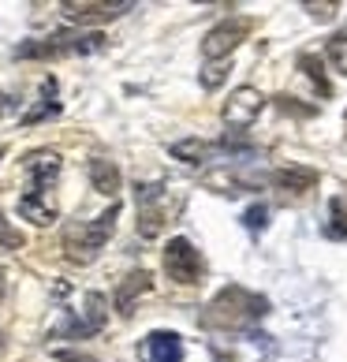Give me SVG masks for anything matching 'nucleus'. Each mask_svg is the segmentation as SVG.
Masks as SVG:
<instances>
[{"mask_svg": "<svg viewBox=\"0 0 347 362\" xmlns=\"http://www.w3.org/2000/svg\"><path fill=\"white\" fill-rule=\"evenodd\" d=\"M57 358H60V362H98V358H90V355H83V351H57Z\"/></svg>", "mask_w": 347, "mask_h": 362, "instance_id": "b1692460", "label": "nucleus"}, {"mask_svg": "<svg viewBox=\"0 0 347 362\" xmlns=\"http://www.w3.org/2000/svg\"><path fill=\"white\" fill-rule=\"evenodd\" d=\"M116 217H119V206L112 202L109 209L101 213V217H93L90 224L68 228V235H64V250H68V258L78 262V265H90L101 254V247L109 243V235H112V228H116Z\"/></svg>", "mask_w": 347, "mask_h": 362, "instance_id": "f03ea898", "label": "nucleus"}, {"mask_svg": "<svg viewBox=\"0 0 347 362\" xmlns=\"http://www.w3.org/2000/svg\"><path fill=\"white\" fill-rule=\"evenodd\" d=\"M0 347H4V340H0Z\"/></svg>", "mask_w": 347, "mask_h": 362, "instance_id": "bb28decb", "label": "nucleus"}, {"mask_svg": "<svg viewBox=\"0 0 347 362\" xmlns=\"http://www.w3.org/2000/svg\"><path fill=\"white\" fill-rule=\"evenodd\" d=\"M0 243H4V247H11V250H23V232H19V228H11V224H8V217H4V213H0Z\"/></svg>", "mask_w": 347, "mask_h": 362, "instance_id": "aec40b11", "label": "nucleus"}, {"mask_svg": "<svg viewBox=\"0 0 347 362\" xmlns=\"http://www.w3.org/2000/svg\"><path fill=\"white\" fill-rule=\"evenodd\" d=\"M4 295H8V273L0 269V306H4Z\"/></svg>", "mask_w": 347, "mask_h": 362, "instance_id": "393cba45", "label": "nucleus"}, {"mask_svg": "<svg viewBox=\"0 0 347 362\" xmlns=\"http://www.w3.org/2000/svg\"><path fill=\"white\" fill-rule=\"evenodd\" d=\"M261 109H265V93H261L258 86H239V90L228 93V101H224L220 116H224V124H228V127L247 131V127L261 116Z\"/></svg>", "mask_w": 347, "mask_h": 362, "instance_id": "39448f33", "label": "nucleus"}, {"mask_svg": "<svg viewBox=\"0 0 347 362\" xmlns=\"http://www.w3.org/2000/svg\"><path fill=\"white\" fill-rule=\"evenodd\" d=\"M202 269H206V262H202V254L194 250L191 239H168V247H165V273L168 280H176V284H198L202 280Z\"/></svg>", "mask_w": 347, "mask_h": 362, "instance_id": "20e7f679", "label": "nucleus"}, {"mask_svg": "<svg viewBox=\"0 0 347 362\" xmlns=\"http://www.w3.org/2000/svg\"><path fill=\"white\" fill-rule=\"evenodd\" d=\"M329 60L336 64L340 75H347V37H332L329 42Z\"/></svg>", "mask_w": 347, "mask_h": 362, "instance_id": "6ab92c4d", "label": "nucleus"}, {"mask_svg": "<svg viewBox=\"0 0 347 362\" xmlns=\"http://www.w3.org/2000/svg\"><path fill=\"white\" fill-rule=\"evenodd\" d=\"M265 314H269V303H265L261 295L239 288V284H228L217 299L206 306L202 325L206 329H228V332H235V329H250Z\"/></svg>", "mask_w": 347, "mask_h": 362, "instance_id": "f257e3e1", "label": "nucleus"}, {"mask_svg": "<svg viewBox=\"0 0 347 362\" xmlns=\"http://www.w3.org/2000/svg\"><path fill=\"white\" fill-rule=\"evenodd\" d=\"M299 68H302L306 78H310V83L317 86V93H322V98H329V93H332V83L325 78V64H322V57H314V52H302V57H299Z\"/></svg>", "mask_w": 347, "mask_h": 362, "instance_id": "f3484780", "label": "nucleus"}, {"mask_svg": "<svg viewBox=\"0 0 347 362\" xmlns=\"http://www.w3.org/2000/svg\"><path fill=\"white\" fill-rule=\"evenodd\" d=\"M284 194H306V191H314L317 187V168H306V165H288V168H276L273 176H269Z\"/></svg>", "mask_w": 347, "mask_h": 362, "instance_id": "9d476101", "label": "nucleus"}, {"mask_svg": "<svg viewBox=\"0 0 347 362\" xmlns=\"http://www.w3.org/2000/svg\"><path fill=\"white\" fill-rule=\"evenodd\" d=\"M172 157L183 160V165H206L213 157V146L202 139H183V142H172Z\"/></svg>", "mask_w": 347, "mask_h": 362, "instance_id": "2eb2a0df", "label": "nucleus"}, {"mask_svg": "<svg viewBox=\"0 0 347 362\" xmlns=\"http://www.w3.org/2000/svg\"><path fill=\"white\" fill-rule=\"evenodd\" d=\"M150 284H153V280H150V273H146V269H139V273H131L127 280H124V284H119V291H116V310L119 314H131V306H135V299H139V295H146V291H150Z\"/></svg>", "mask_w": 347, "mask_h": 362, "instance_id": "f8f14e48", "label": "nucleus"}, {"mask_svg": "<svg viewBox=\"0 0 347 362\" xmlns=\"http://www.w3.org/2000/svg\"><path fill=\"white\" fill-rule=\"evenodd\" d=\"M19 213L30 224H37V228H45V224L57 221V206H52L49 198H42V194H23L19 198Z\"/></svg>", "mask_w": 347, "mask_h": 362, "instance_id": "4468645a", "label": "nucleus"}, {"mask_svg": "<svg viewBox=\"0 0 347 362\" xmlns=\"http://www.w3.org/2000/svg\"><path fill=\"white\" fill-rule=\"evenodd\" d=\"M302 8L310 11V16H314L317 23H329L332 16H336V4H332V0H322V4H314V0H306Z\"/></svg>", "mask_w": 347, "mask_h": 362, "instance_id": "412c9836", "label": "nucleus"}, {"mask_svg": "<svg viewBox=\"0 0 347 362\" xmlns=\"http://www.w3.org/2000/svg\"><path fill=\"white\" fill-rule=\"evenodd\" d=\"M105 37L101 34H83V37H68V34H57V37H45L37 45H23L19 57H60V52H93L101 49Z\"/></svg>", "mask_w": 347, "mask_h": 362, "instance_id": "0eeeda50", "label": "nucleus"}, {"mask_svg": "<svg viewBox=\"0 0 347 362\" xmlns=\"http://www.w3.org/2000/svg\"><path fill=\"white\" fill-rule=\"evenodd\" d=\"M228 71H232V64H206V68H202V86L206 90H217L220 83H224V78H228Z\"/></svg>", "mask_w": 347, "mask_h": 362, "instance_id": "a211bd4d", "label": "nucleus"}, {"mask_svg": "<svg viewBox=\"0 0 347 362\" xmlns=\"http://www.w3.org/2000/svg\"><path fill=\"white\" fill-rule=\"evenodd\" d=\"M340 37H347V30H343V34H340Z\"/></svg>", "mask_w": 347, "mask_h": 362, "instance_id": "a878e982", "label": "nucleus"}, {"mask_svg": "<svg viewBox=\"0 0 347 362\" xmlns=\"http://www.w3.org/2000/svg\"><path fill=\"white\" fill-rule=\"evenodd\" d=\"M206 187H209V191H217V194H243V191H254V183H250V180H239L235 172H228V168L209 172V176H206Z\"/></svg>", "mask_w": 347, "mask_h": 362, "instance_id": "dca6fc26", "label": "nucleus"}, {"mask_svg": "<svg viewBox=\"0 0 347 362\" xmlns=\"http://www.w3.org/2000/svg\"><path fill=\"white\" fill-rule=\"evenodd\" d=\"M265 217H269V209H265V206H250V209L243 213V224L250 228V232H261V228H265Z\"/></svg>", "mask_w": 347, "mask_h": 362, "instance_id": "4be33fe9", "label": "nucleus"}, {"mask_svg": "<svg viewBox=\"0 0 347 362\" xmlns=\"http://www.w3.org/2000/svg\"><path fill=\"white\" fill-rule=\"evenodd\" d=\"M26 172H30V191L26 194L49 198V187L57 183V176H60V157L52 150H37V153L26 157Z\"/></svg>", "mask_w": 347, "mask_h": 362, "instance_id": "1a4fd4ad", "label": "nucleus"}, {"mask_svg": "<svg viewBox=\"0 0 347 362\" xmlns=\"http://www.w3.org/2000/svg\"><path fill=\"white\" fill-rule=\"evenodd\" d=\"M146 355H150V362H183V340L176 332H150Z\"/></svg>", "mask_w": 347, "mask_h": 362, "instance_id": "9b49d317", "label": "nucleus"}, {"mask_svg": "<svg viewBox=\"0 0 347 362\" xmlns=\"http://www.w3.org/2000/svg\"><path fill=\"white\" fill-rule=\"evenodd\" d=\"M332 221H336V224H329L325 232H329L332 239H347V224H343V206H340V202H332Z\"/></svg>", "mask_w": 347, "mask_h": 362, "instance_id": "5701e85b", "label": "nucleus"}, {"mask_svg": "<svg viewBox=\"0 0 347 362\" xmlns=\"http://www.w3.org/2000/svg\"><path fill=\"white\" fill-rule=\"evenodd\" d=\"M139 235L142 239H157L161 235V228H165V187L161 183H142L139 191Z\"/></svg>", "mask_w": 347, "mask_h": 362, "instance_id": "423d86ee", "label": "nucleus"}, {"mask_svg": "<svg viewBox=\"0 0 347 362\" xmlns=\"http://www.w3.org/2000/svg\"><path fill=\"white\" fill-rule=\"evenodd\" d=\"M90 180H93V187H98L105 198H116L119 194V168L112 165V160L93 157L90 160Z\"/></svg>", "mask_w": 347, "mask_h": 362, "instance_id": "ddd939ff", "label": "nucleus"}, {"mask_svg": "<svg viewBox=\"0 0 347 362\" xmlns=\"http://www.w3.org/2000/svg\"><path fill=\"white\" fill-rule=\"evenodd\" d=\"M131 8L135 4H127V0H119V4H109V0H68L60 11H64V19H71V23H101V19L124 16Z\"/></svg>", "mask_w": 347, "mask_h": 362, "instance_id": "6e6552de", "label": "nucleus"}, {"mask_svg": "<svg viewBox=\"0 0 347 362\" xmlns=\"http://www.w3.org/2000/svg\"><path fill=\"white\" fill-rule=\"evenodd\" d=\"M250 23L247 16H232V19H224V23H217L213 30L206 34V42H202V57L209 60V64H217V60H228L232 52L247 42V34H250Z\"/></svg>", "mask_w": 347, "mask_h": 362, "instance_id": "7ed1b4c3", "label": "nucleus"}]
</instances>
